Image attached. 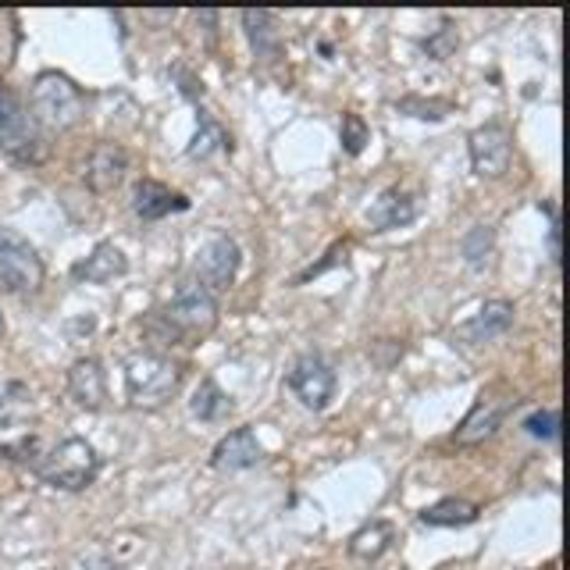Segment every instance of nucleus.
<instances>
[{
	"label": "nucleus",
	"mask_w": 570,
	"mask_h": 570,
	"mask_svg": "<svg viewBox=\"0 0 570 570\" xmlns=\"http://www.w3.org/2000/svg\"><path fill=\"white\" fill-rule=\"evenodd\" d=\"M546 214H549V261L560 264V218H557V210H552V204H546Z\"/></svg>",
	"instance_id": "31"
},
{
	"label": "nucleus",
	"mask_w": 570,
	"mask_h": 570,
	"mask_svg": "<svg viewBox=\"0 0 570 570\" xmlns=\"http://www.w3.org/2000/svg\"><path fill=\"white\" fill-rule=\"evenodd\" d=\"M474 521H478V507L471 499H460V495H445L439 503L421 510V524L428 528H468Z\"/></svg>",
	"instance_id": "19"
},
{
	"label": "nucleus",
	"mask_w": 570,
	"mask_h": 570,
	"mask_svg": "<svg viewBox=\"0 0 570 570\" xmlns=\"http://www.w3.org/2000/svg\"><path fill=\"white\" fill-rule=\"evenodd\" d=\"M346 254H350V246L346 243H335L328 254H325V261H317V264H311L307 272H299L296 278H293V285H303V282H311V278H317V275H325L328 267H335V264H343L346 261Z\"/></svg>",
	"instance_id": "30"
},
{
	"label": "nucleus",
	"mask_w": 570,
	"mask_h": 570,
	"mask_svg": "<svg viewBox=\"0 0 570 570\" xmlns=\"http://www.w3.org/2000/svg\"><path fill=\"white\" fill-rule=\"evenodd\" d=\"M0 335H4V317H0Z\"/></svg>",
	"instance_id": "33"
},
{
	"label": "nucleus",
	"mask_w": 570,
	"mask_h": 570,
	"mask_svg": "<svg viewBox=\"0 0 570 570\" xmlns=\"http://www.w3.org/2000/svg\"><path fill=\"white\" fill-rule=\"evenodd\" d=\"M371 142V129H367V121L356 115V111H346L343 115V150L350 157H361L364 147Z\"/></svg>",
	"instance_id": "26"
},
{
	"label": "nucleus",
	"mask_w": 570,
	"mask_h": 570,
	"mask_svg": "<svg viewBox=\"0 0 570 570\" xmlns=\"http://www.w3.org/2000/svg\"><path fill=\"white\" fill-rule=\"evenodd\" d=\"M513 303L510 299H485L481 303V311L471 317V321H463V325H456V338L460 343H492V338L499 335H507L513 328Z\"/></svg>",
	"instance_id": "13"
},
{
	"label": "nucleus",
	"mask_w": 570,
	"mask_h": 570,
	"mask_svg": "<svg viewBox=\"0 0 570 570\" xmlns=\"http://www.w3.org/2000/svg\"><path fill=\"white\" fill-rule=\"evenodd\" d=\"M121 275H129V257H125L115 243H97L89 249V257H82L76 267H71V278L89 282V285H107Z\"/></svg>",
	"instance_id": "17"
},
{
	"label": "nucleus",
	"mask_w": 570,
	"mask_h": 570,
	"mask_svg": "<svg viewBox=\"0 0 570 570\" xmlns=\"http://www.w3.org/2000/svg\"><path fill=\"white\" fill-rule=\"evenodd\" d=\"M43 275V257L36 254V246L14 228L0 225V285L14 296H26L40 289Z\"/></svg>",
	"instance_id": "6"
},
{
	"label": "nucleus",
	"mask_w": 570,
	"mask_h": 570,
	"mask_svg": "<svg viewBox=\"0 0 570 570\" xmlns=\"http://www.w3.org/2000/svg\"><path fill=\"white\" fill-rule=\"evenodd\" d=\"M125 171H129V154H125L121 142H100L89 154L82 178L94 193H111L125 183Z\"/></svg>",
	"instance_id": "14"
},
{
	"label": "nucleus",
	"mask_w": 570,
	"mask_h": 570,
	"mask_svg": "<svg viewBox=\"0 0 570 570\" xmlns=\"http://www.w3.org/2000/svg\"><path fill=\"white\" fill-rule=\"evenodd\" d=\"M243 267V249L236 239L228 236H214L210 243H204L200 249H196L193 257V282H200L204 289L214 296V293H225L232 282H236Z\"/></svg>",
	"instance_id": "7"
},
{
	"label": "nucleus",
	"mask_w": 570,
	"mask_h": 570,
	"mask_svg": "<svg viewBox=\"0 0 570 570\" xmlns=\"http://www.w3.org/2000/svg\"><path fill=\"white\" fill-rule=\"evenodd\" d=\"M285 385L293 389V396L303 406L321 414V410H325L335 396V371L321 353H303L293 364V371L285 374Z\"/></svg>",
	"instance_id": "8"
},
{
	"label": "nucleus",
	"mask_w": 570,
	"mask_h": 570,
	"mask_svg": "<svg viewBox=\"0 0 570 570\" xmlns=\"http://www.w3.org/2000/svg\"><path fill=\"white\" fill-rule=\"evenodd\" d=\"M132 210L142 222H160V218H168V214L189 210V200L183 193H171L168 186L154 183V178H139L132 189Z\"/></svg>",
	"instance_id": "16"
},
{
	"label": "nucleus",
	"mask_w": 570,
	"mask_h": 570,
	"mask_svg": "<svg viewBox=\"0 0 570 570\" xmlns=\"http://www.w3.org/2000/svg\"><path fill=\"white\" fill-rule=\"evenodd\" d=\"M0 150L18 165H40L47 157L43 129L4 82H0Z\"/></svg>",
	"instance_id": "4"
},
{
	"label": "nucleus",
	"mask_w": 570,
	"mask_h": 570,
	"mask_svg": "<svg viewBox=\"0 0 570 570\" xmlns=\"http://www.w3.org/2000/svg\"><path fill=\"white\" fill-rule=\"evenodd\" d=\"M175 76L183 79V97H186V100H200V97H204V82H196L186 68H175Z\"/></svg>",
	"instance_id": "32"
},
{
	"label": "nucleus",
	"mask_w": 570,
	"mask_h": 570,
	"mask_svg": "<svg viewBox=\"0 0 570 570\" xmlns=\"http://www.w3.org/2000/svg\"><path fill=\"white\" fill-rule=\"evenodd\" d=\"M492 246H495V232L489 225H474L468 236H463V243H460L463 257H468V264L474 267V272H481V267L489 264Z\"/></svg>",
	"instance_id": "24"
},
{
	"label": "nucleus",
	"mask_w": 570,
	"mask_h": 570,
	"mask_svg": "<svg viewBox=\"0 0 570 570\" xmlns=\"http://www.w3.org/2000/svg\"><path fill=\"white\" fill-rule=\"evenodd\" d=\"M32 474L40 478L43 485H50V489L82 492V489H89L97 481V474H100V456H97V450L86 439L71 435V439L53 445L50 453H43L40 463L32 468Z\"/></svg>",
	"instance_id": "2"
},
{
	"label": "nucleus",
	"mask_w": 570,
	"mask_h": 570,
	"mask_svg": "<svg viewBox=\"0 0 570 570\" xmlns=\"http://www.w3.org/2000/svg\"><path fill=\"white\" fill-rule=\"evenodd\" d=\"M421 214V196L400 189V186H389L379 193V200L367 207V222L374 232H389V228H406L410 222H417Z\"/></svg>",
	"instance_id": "12"
},
{
	"label": "nucleus",
	"mask_w": 570,
	"mask_h": 570,
	"mask_svg": "<svg viewBox=\"0 0 570 570\" xmlns=\"http://www.w3.org/2000/svg\"><path fill=\"white\" fill-rule=\"evenodd\" d=\"M243 29L249 36V47L261 61H278L282 58V32H278V18L272 11H243Z\"/></svg>",
	"instance_id": "18"
},
{
	"label": "nucleus",
	"mask_w": 570,
	"mask_h": 570,
	"mask_svg": "<svg viewBox=\"0 0 570 570\" xmlns=\"http://www.w3.org/2000/svg\"><path fill=\"white\" fill-rule=\"evenodd\" d=\"M264 460V445L257 439L254 428H232V432L210 450V468L236 474V471H249Z\"/></svg>",
	"instance_id": "10"
},
{
	"label": "nucleus",
	"mask_w": 570,
	"mask_h": 570,
	"mask_svg": "<svg viewBox=\"0 0 570 570\" xmlns=\"http://www.w3.org/2000/svg\"><path fill=\"white\" fill-rule=\"evenodd\" d=\"M189 410H193V414L200 417V421L214 424V421H225V417L232 414V410H236V403H232L228 392L218 389V382H214V379H204L200 385H196V392H193Z\"/></svg>",
	"instance_id": "20"
},
{
	"label": "nucleus",
	"mask_w": 570,
	"mask_h": 570,
	"mask_svg": "<svg viewBox=\"0 0 570 570\" xmlns=\"http://www.w3.org/2000/svg\"><path fill=\"white\" fill-rule=\"evenodd\" d=\"M157 314L165 317V325L175 332L178 343H189V338L214 332V325H218V299H214L200 282L189 278V282H178L168 307Z\"/></svg>",
	"instance_id": "5"
},
{
	"label": "nucleus",
	"mask_w": 570,
	"mask_h": 570,
	"mask_svg": "<svg viewBox=\"0 0 570 570\" xmlns=\"http://www.w3.org/2000/svg\"><path fill=\"white\" fill-rule=\"evenodd\" d=\"M392 546V524L389 521H371L350 539V557L353 560H379Z\"/></svg>",
	"instance_id": "21"
},
{
	"label": "nucleus",
	"mask_w": 570,
	"mask_h": 570,
	"mask_svg": "<svg viewBox=\"0 0 570 570\" xmlns=\"http://www.w3.org/2000/svg\"><path fill=\"white\" fill-rule=\"evenodd\" d=\"M0 456L11 460V463H22V468H36L43 456V445L36 435H26L22 442H8V445H0Z\"/></svg>",
	"instance_id": "28"
},
{
	"label": "nucleus",
	"mask_w": 570,
	"mask_h": 570,
	"mask_svg": "<svg viewBox=\"0 0 570 570\" xmlns=\"http://www.w3.org/2000/svg\"><path fill=\"white\" fill-rule=\"evenodd\" d=\"M32 417V392L26 382H8L0 392V428L26 424Z\"/></svg>",
	"instance_id": "22"
},
{
	"label": "nucleus",
	"mask_w": 570,
	"mask_h": 570,
	"mask_svg": "<svg viewBox=\"0 0 570 570\" xmlns=\"http://www.w3.org/2000/svg\"><path fill=\"white\" fill-rule=\"evenodd\" d=\"M524 432L531 439H542V442H557L560 439V410H534L531 417H524Z\"/></svg>",
	"instance_id": "27"
},
{
	"label": "nucleus",
	"mask_w": 570,
	"mask_h": 570,
	"mask_svg": "<svg viewBox=\"0 0 570 570\" xmlns=\"http://www.w3.org/2000/svg\"><path fill=\"white\" fill-rule=\"evenodd\" d=\"M68 396L82 410H100L107 403V379L97 356H79V361L68 367Z\"/></svg>",
	"instance_id": "15"
},
{
	"label": "nucleus",
	"mask_w": 570,
	"mask_h": 570,
	"mask_svg": "<svg viewBox=\"0 0 570 570\" xmlns=\"http://www.w3.org/2000/svg\"><path fill=\"white\" fill-rule=\"evenodd\" d=\"M421 47L428 50V58L445 61V58H450V53L456 50V32H453V26H450V22H442V29H439L435 36H428V40H424Z\"/></svg>",
	"instance_id": "29"
},
{
	"label": "nucleus",
	"mask_w": 570,
	"mask_h": 570,
	"mask_svg": "<svg viewBox=\"0 0 570 570\" xmlns=\"http://www.w3.org/2000/svg\"><path fill=\"white\" fill-rule=\"evenodd\" d=\"M82 111H86L82 89L68 76H61V71H40V76L32 79L29 115L36 118L40 129L65 132V129H71V125H79Z\"/></svg>",
	"instance_id": "1"
},
{
	"label": "nucleus",
	"mask_w": 570,
	"mask_h": 570,
	"mask_svg": "<svg viewBox=\"0 0 570 570\" xmlns=\"http://www.w3.org/2000/svg\"><path fill=\"white\" fill-rule=\"evenodd\" d=\"M178 385H183V367L160 353H136L125 364V392H129L132 406H165L178 392Z\"/></svg>",
	"instance_id": "3"
},
{
	"label": "nucleus",
	"mask_w": 570,
	"mask_h": 570,
	"mask_svg": "<svg viewBox=\"0 0 570 570\" xmlns=\"http://www.w3.org/2000/svg\"><path fill=\"white\" fill-rule=\"evenodd\" d=\"M513 403H517L513 396H507V400H492V396H485V392H481V396L474 400V406H471V414L460 421L453 442H456V445H474V442L492 439V435L499 432V424H503V417L510 414V406H513Z\"/></svg>",
	"instance_id": "11"
},
{
	"label": "nucleus",
	"mask_w": 570,
	"mask_h": 570,
	"mask_svg": "<svg viewBox=\"0 0 570 570\" xmlns=\"http://www.w3.org/2000/svg\"><path fill=\"white\" fill-rule=\"evenodd\" d=\"M218 150H232V139H228V132L222 129L218 121H214V118H204L186 154L196 157V160H207V157H214Z\"/></svg>",
	"instance_id": "23"
},
{
	"label": "nucleus",
	"mask_w": 570,
	"mask_h": 570,
	"mask_svg": "<svg viewBox=\"0 0 570 570\" xmlns=\"http://www.w3.org/2000/svg\"><path fill=\"white\" fill-rule=\"evenodd\" d=\"M468 150H471V168L481 178H503L510 171V160H513V142L507 125L489 121L481 129L471 132L468 139Z\"/></svg>",
	"instance_id": "9"
},
{
	"label": "nucleus",
	"mask_w": 570,
	"mask_h": 570,
	"mask_svg": "<svg viewBox=\"0 0 570 570\" xmlns=\"http://www.w3.org/2000/svg\"><path fill=\"white\" fill-rule=\"evenodd\" d=\"M396 107H400L403 115L421 118V121H442L445 115L453 111V104H450V100H424V97H403Z\"/></svg>",
	"instance_id": "25"
}]
</instances>
